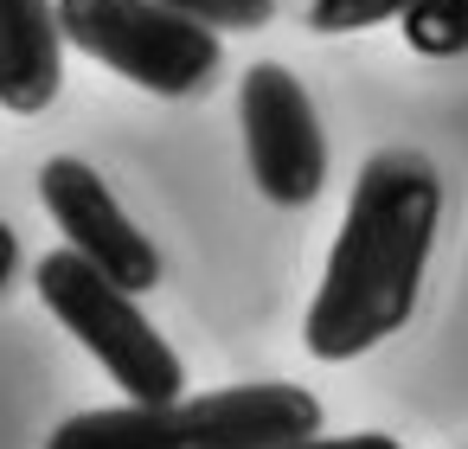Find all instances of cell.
<instances>
[{"label":"cell","instance_id":"obj_5","mask_svg":"<svg viewBox=\"0 0 468 449\" xmlns=\"http://www.w3.org/2000/svg\"><path fill=\"white\" fill-rule=\"evenodd\" d=\"M238 123L250 180L270 206H308L327 187V135L314 116V97L289 65H250L238 84Z\"/></svg>","mask_w":468,"mask_h":449},{"label":"cell","instance_id":"obj_11","mask_svg":"<svg viewBox=\"0 0 468 449\" xmlns=\"http://www.w3.org/2000/svg\"><path fill=\"white\" fill-rule=\"evenodd\" d=\"M276 449H404V443L378 436V430H359V436H295V443H276Z\"/></svg>","mask_w":468,"mask_h":449},{"label":"cell","instance_id":"obj_2","mask_svg":"<svg viewBox=\"0 0 468 449\" xmlns=\"http://www.w3.org/2000/svg\"><path fill=\"white\" fill-rule=\"evenodd\" d=\"M321 423V398L302 385H225L206 398L78 411L46 436V449H276Z\"/></svg>","mask_w":468,"mask_h":449},{"label":"cell","instance_id":"obj_8","mask_svg":"<svg viewBox=\"0 0 468 449\" xmlns=\"http://www.w3.org/2000/svg\"><path fill=\"white\" fill-rule=\"evenodd\" d=\"M404 27V46L423 52V59H455L468 52V0H410L398 14Z\"/></svg>","mask_w":468,"mask_h":449},{"label":"cell","instance_id":"obj_3","mask_svg":"<svg viewBox=\"0 0 468 449\" xmlns=\"http://www.w3.org/2000/svg\"><path fill=\"white\" fill-rule=\"evenodd\" d=\"M65 46L110 65L154 97H193L218 78L225 46L212 27L161 7V0H52Z\"/></svg>","mask_w":468,"mask_h":449},{"label":"cell","instance_id":"obj_7","mask_svg":"<svg viewBox=\"0 0 468 449\" xmlns=\"http://www.w3.org/2000/svg\"><path fill=\"white\" fill-rule=\"evenodd\" d=\"M65 84V33L52 0H0V103L14 116L52 110Z\"/></svg>","mask_w":468,"mask_h":449},{"label":"cell","instance_id":"obj_12","mask_svg":"<svg viewBox=\"0 0 468 449\" xmlns=\"http://www.w3.org/2000/svg\"><path fill=\"white\" fill-rule=\"evenodd\" d=\"M14 263H20V244H14V231L0 225V289L14 283Z\"/></svg>","mask_w":468,"mask_h":449},{"label":"cell","instance_id":"obj_9","mask_svg":"<svg viewBox=\"0 0 468 449\" xmlns=\"http://www.w3.org/2000/svg\"><path fill=\"white\" fill-rule=\"evenodd\" d=\"M161 7H174L212 33H257L276 20V0H161Z\"/></svg>","mask_w":468,"mask_h":449},{"label":"cell","instance_id":"obj_6","mask_svg":"<svg viewBox=\"0 0 468 449\" xmlns=\"http://www.w3.org/2000/svg\"><path fill=\"white\" fill-rule=\"evenodd\" d=\"M39 199H46L52 225L65 231V244L84 263H97L110 283H122L135 295L161 283V251L142 238V225H129V212L110 199V187H103L97 167H84L71 155H52L39 167Z\"/></svg>","mask_w":468,"mask_h":449},{"label":"cell","instance_id":"obj_10","mask_svg":"<svg viewBox=\"0 0 468 449\" xmlns=\"http://www.w3.org/2000/svg\"><path fill=\"white\" fill-rule=\"evenodd\" d=\"M410 0H308V27L314 33H366L378 20H398Z\"/></svg>","mask_w":468,"mask_h":449},{"label":"cell","instance_id":"obj_1","mask_svg":"<svg viewBox=\"0 0 468 449\" xmlns=\"http://www.w3.org/2000/svg\"><path fill=\"white\" fill-rule=\"evenodd\" d=\"M442 219V180L430 155L385 148L359 167L340 238L327 251V276L308 302V353L314 359H359L366 347L391 340L423 289V263Z\"/></svg>","mask_w":468,"mask_h":449},{"label":"cell","instance_id":"obj_4","mask_svg":"<svg viewBox=\"0 0 468 449\" xmlns=\"http://www.w3.org/2000/svg\"><path fill=\"white\" fill-rule=\"evenodd\" d=\"M39 302L58 315V327H71L97 359H103V372L129 391V398H142V404H167V398H180V353L161 340V327L142 315V302H135V289H122V283H110L97 263H84L71 244L65 251H52V257H39Z\"/></svg>","mask_w":468,"mask_h":449}]
</instances>
